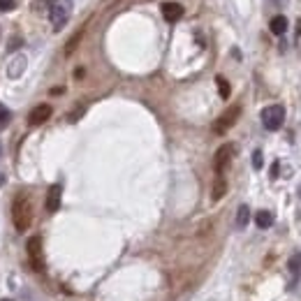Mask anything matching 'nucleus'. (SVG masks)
I'll list each match as a JSON object with an SVG mask.
<instances>
[{"mask_svg": "<svg viewBox=\"0 0 301 301\" xmlns=\"http://www.w3.org/2000/svg\"><path fill=\"white\" fill-rule=\"evenodd\" d=\"M12 222L17 232H26L33 222V206H30V199L26 195H17L14 202H12Z\"/></svg>", "mask_w": 301, "mask_h": 301, "instance_id": "obj_1", "label": "nucleus"}, {"mask_svg": "<svg viewBox=\"0 0 301 301\" xmlns=\"http://www.w3.org/2000/svg\"><path fill=\"white\" fill-rule=\"evenodd\" d=\"M262 123H264V128L271 130V132L280 130L285 123V107L271 105V107H266V109H262Z\"/></svg>", "mask_w": 301, "mask_h": 301, "instance_id": "obj_2", "label": "nucleus"}, {"mask_svg": "<svg viewBox=\"0 0 301 301\" xmlns=\"http://www.w3.org/2000/svg\"><path fill=\"white\" fill-rule=\"evenodd\" d=\"M232 158H234V144H222L220 149L215 150V155H213V172H215V176H225Z\"/></svg>", "mask_w": 301, "mask_h": 301, "instance_id": "obj_3", "label": "nucleus"}, {"mask_svg": "<svg viewBox=\"0 0 301 301\" xmlns=\"http://www.w3.org/2000/svg\"><path fill=\"white\" fill-rule=\"evenodd\" d=\"M28 262L35 271H44V253H42V239L40 236H30L26 243Z\"/></svg>", "mask_w": 301, "mask_h": 301, "instance_id": "obj_4", "label": "nucleus"}, {"mask_svg": "<svg viewBox=\"0 0 301 301\" xmlns=\"http://www.w3.org/2000/svg\"><path fill=\"white\" fill-rule=\"evenodd\" d=\"M239 114H241V107L239 105H232L230 109H227V111H222L220 118L213 123V132H215V134H225L232 128V125L236 123Z\"/></svg>", "mask_w": 301, "mask_h": 301, "instance_id": "obj_5", "label": "nucleus"}, {"mask_svg": "<svg viewBox=\"0 0 301 301\" xmlns=\"http://www.w3.org/2000/svg\"><path fill=\"white\" fill-rule=\"evenodd\" d=\"M61 197H63V186L61 183H53L46 193V199H44V206L49 213H56L61 209Z\"/></svg>", "mask_w": 301, "mask_h": 301, "instance_id": "obj_6", "label": "nucleus"}, {"mask_svg": "<svg viewBox=\"0 0 301 301\" xmlns=\"http://www.w3.org/2000/svg\"><path fill=\"white\" fill-rule=\"evenodd\" d=\"M51 105H37L30 114H28V123L30 125H42L44 121H49L51 118Z\"/></svg>", "mask_w": 301, "mask_h": 301, "instance_id": "obj_7", "label": "nucleus"}, {"mask_svg": "<svg viewBox=\"0 0 301 301\" xmlns=\"http://www.w3.org/2000/svg\"><path fill=\"white\" fill-rule=\"evenodd\" d=\"M160 9H162L165 21H169V23H174V21H178V19L183 17V7H181L178 2H165Z\"/></svg>", "mask_w": 301, "mask_h": 301, "instance_id": "obj_8", "label": "nucleus"}, {"mask_svg": "<svg viewBox=\"0 0 301 301\" xmlns=\"http://www.w3.org/2000/svg\"><path fill=\"white\" fill-rule=\"evenodd\" d=\"M49 14H51L53 28H56V30H61V28L65 26V21H67V9L63 7V5H53Z\"/></svg>", "mask_w": 301, "mask_h": 301, "instance_id": "obj_9", "label": "nucleus"}, {"mask_svg": "<svg viewBox=\"0 0 301 301\" xmlns=\"http://www.w3.org/2000/svg\"><path fill=\"white\" fill-rule=\"evenodd\" d=\"M225 193H227V181H225V176H215V181H213V190H211V199L213 202H218V199L225 197Z\"/></svg>", "mask_w": 301, "mask_h": 301, "instance_id": "obj_10", "label": "nucleus"}, {"mask_svg": "<svg viewBox=\"0 0 301 301\" xmlns=\"http://www.w3.org/2000/svg\"><path fill=\"white\" fill-rule=\"evenodd\" d=\"M255 225L259 230H269L271 225H274V215L271 211H257L255 213Z\"/></svg>", "mask_w": 301, "mask_h": 301, "instance_id": "obj_11", "label": "nucleus"}, {"mask_svg": "<svg viewBox=\"0 0 301 301\" xmlns=\"http://www.w3.org/2000/svg\"><path fill=\"white\" fill-rule=\"evenodd\" d=\"M269 28H271V33L274 35H283L285 30H287V19L280 14V17H274L271 19V23H269Z\"/></svg>", "mask_w": 301, "mask_h": 301, "instance_id": "obj_12", "label": "nucleus"}, {"mask_svg": "<svg viewBox=\"0 0 301 301\" xmlns=\"http://www.w3.org/2000/svg\"><path fill=\"white\" fill-rule=\"evenodd\" d=\"M248 220H250V209L246 206V204H241L239 211H236V227H239V230H243V227L248 225Z\"/></svg>", "mask_w": 301, "mask_h": 301, "instance_id": "obj_13", "label": "nucleus"}, {"mask_svg": "<svg viewBox=\"0 0 301 301\" xmlns=\"http://www.w3.org/2000/svg\"><path fill=\"white\" fill-rule=\"evenodd\" d=\"M215 84H218V90H220V98L222 100H230V93H232L230 81L225 79V77H215Z\"/></svg>", "mask_w": 301, "mask_h": 301, "instance_id": "obj_14", "label": "nucleus"}, {"mask_svg": "<svg viewBox=\"0 0 301 301\" xmlns=\"http://www.w3.org/2000/svg\"><path fill=\"white\" fill-rule=\"evenodd\" d=\"M23 65H26V58H23V56L14 58V61H12V65H9L7 74H9V77H19V74H21V67H23Z\"/></svg>", "mask_w": 301, "mask_h": 301, "instance_id": "obj_15", "label": "nucleus"}, {"mask_svg": "<svg viewBox=\"0 0 301 301\" xmlns=\"http://www.w3.org/2000/svg\"><path fill=\"white\" fill-rule=\"evenodd\" d=\"M81 37H84V28H81V30H77V33H74V37L67 42V46H65V56H72V53H74V49H77V44H79Z\"/></svg>", "mask_w": 301, "mask_h": 301, "instance_id": "obj_16", "label": "nucleus"}, {"mask_svg": "<svg viewBox=\"0 0 301 301\" xmlns=\"http://www.w3.org/2000/svg\"><path fill=\"white\" fill-rule=\"evenodd\" d=\"M290 271H292V274H297L299 276L301 274V253H292V257H290Z\"/></svg>", "mask_w": 301, "mask_h": 301, "instance_id": "obj_17", "label": "nucleus"}, {"mask_svg": "<svg viewBox=\"0 0 301 301\" xmlns=\"http://www.w3.org/2000/svg\"><path fill=\"white\" fill-rule=\"evenodd\" d=\"M9 121H12V111H9L7 107L0 105V130H2V128H7Z\"/></svg>", "mask_w": 301, "mask_h": 301, "instance_id": "obj_18", "label": "nucleus"}, {"mask_svg": "<svg viewBox=\"0 0 301 301\" xmlns=\"http://www.w3.org/2000/svg\"><path fill=\"white\" fill-rule=\"evenodd\" d=\"M253 167L262 169V150H255V153H253Z\"/></svg>", "mask_w": 301, "mask_h": 301, "instance_id": "obj_19", "label": "nucleus"}, {"mask_svg": "<svg viewBox=\"0 0 301 301\" xmlns=\"http://www.w3.org/2000/svg\"><path fill=\"white\" fill-rule=\"evenodd\" d=\"M14 9V0H0V12H9Z\"/></svg>", "mask_w": 301, "mask_h": 301, "instance_id": "obj_20", "label": "nucleus"}, {"mask_svg": "<svg viewBox=\"0 0 301 301\" xmlns=\"http://www.w3.org/2000/svg\"><path fill=\"white\" fill-rule=\"evenodd\" d=\"M276 176H278V162L271 167V178H276Z\"/></svg>", "mask_w": 301, "mask_h": 301, "instance_id": "obj_21", "label": "nucleus"}, {"mask_svg": "<svg viewBox=\"0 0 301 301\" xmlns=\"http://www.w3.org/2000/svg\"><path fill=\"white\" fill-rule=\"evenodd\" d=\"M2 183H5V176H2V174H0V186H2Z\"/></svg>", "mask_w": 301, "mask_h": 301, "instance_id": "obj_22", "label": "nucleus"}, {"mask_svg": "<svg viewBox=\"0 0 301 301\" xmlns=\"http://www.w3.org/2000/svg\"><path fill=\"white\" fill-rule=\"evenodd\" d=\"M0 301H12V299H0Z\"/></svg>", "mask_w": 301, "mask_h": 301, "instance_id": "obj_23", "label": "nucleus"}]
</instances>
